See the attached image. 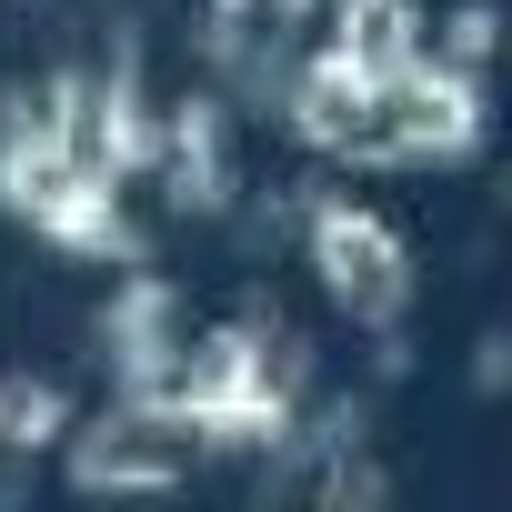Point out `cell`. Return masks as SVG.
<instances>
[{"instance_id":"cell-1","label":"cell","mask_w":512,"mask_h":512,"mask_svg":"<svg viewBox=\"0 0 512 512\" xmlns=\"http://www.w3.org/2000/svg\"><path fill=\"white\" fill-rule=\"evenodd\" d=\"M302 241H312V272L332 282V302H342L352 322H392V312H402L412 262H402V241H392V221H382L372 201L322 191V201L302 211Z\"/></svg>"}]
</instances>
